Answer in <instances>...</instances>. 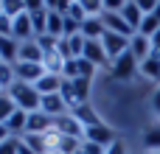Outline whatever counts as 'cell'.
Returning a JSON list of instances; mask_svg holds the SVG:
<instances>
[{"mask_svg":"<svg viewBox=\"0 0 160 154\" xmlns=\"http://www.w3.org/2000/svg\"><path fill=\"white\" fill-rule=\"evenodd\" d=\"M8 95L14 98L17 109H25V112H37V109L42 107V95L37 93V87H34V84H25V81H14V84H11V90H8Z\"/></svg>","mask_w":160,"mask_h":154,"instance_id":"obj_1","label":"cell"},{"mask_svg":"<svg viewBox=\"0 0 160 154\" xmlns=\"http://www.w3.org/2000/svg\"><path fill=\"white\" fill-rule=\"evenodd\" d=\"M110 70H112V79H118V81H129V79L141 70V62L127 51V53H121V56L110 65Z\"/></svg>","mask_w":160,"mask_h":154,"instance_id":"obj_2","label":"cell"},{"mask_svg":"<svg viewBox=\"0 0 160 154\" xmlns=\"http://www.w3.org/2000/svg\"><path fill=\"white\" fill-rule=\"evenodd\" d=\"M101 45H104V51H107V56H110V65H112L121 53H127V51H129V39H127V36H121V34H112V31H104Z\"/></svg>","mask_w":160,"mask_h":154,"instance_id":"obj_3","label":"cell"},{"mask_svg":"<svg viewBox=\"0 0 160 154\" xmlns=\"http://www.w3.org/2000/svg\"><path fill=\"white\" fill-rule=\"evenodd\" d=\"M101 22H104V28H107V31L121 34V36H127V39H132V36L138 34L135 28H129V25H127V20L121 17V11H104V14H101Z\"/></svg>","mask_w":160,"mask_h":154,"instance_id":"obj_4","label":"cell"},{"mask_svg":"<svg viewBox=\"0 0 160 154\" xmlns=\"http://www.w3.org/2000/svg\"><path fill=\"white\" fill-rule=\"evenodd\" d=\"M45 73H48L45 65H34V62H17V65H14L17 81H25V84H37Z\"/></svg>","mask_w":160,"mask_h":154,"instance_id":"obj_5","label":"cell"},{"mask_svg":"<svg viewBox=\"0 0 160 154\" xmlns=\"http://www.w3.org/2000/svg\"><path fill=\"white\" fill-rule=\"evenodd\" d=\"M53 129H56L62 137H82V140H84V126H82L73 115H59V118H53Z\"/></svg>","mask_w":160,"mask_h":154,"instance_id":"obj_6","label":"cell"},{"mask_svg":"<svg viewBox=\"0 0 160 154\" xmlns=\"http://www.w3.org/2000/svg\"><path fill=\"white\" fill-rule=\"evenodd\" d=\"M53 129V118L45 115L42 109L37 112H28V126H25V135H48Z\"/></svg>","mask_w":160,"mask_h":154,"instance_id":"obj_7","label":"cell"},{"mask_svg":"<svg viewBox=\"0 0 160 154\" xmlns=\"http://www.w3.org/2000/svg\"><path fill=\"white\" fill-rule=\"evenodd\" d=\"M84 140H90V143H96V146H101V149H110V146L115 143V132H112L110 126L98 123V126L84 129Z\"/></svg>","mask_w":160,"mask_h":154,"instance_id":"obj_8","label":"cell"},{"mask_svg":"<svg viewBox=\"0 0 160 154\" xmlns=\"http://www.w3.org/2000/svg\"><path fill=\"white\" fill-rule=\"evenodd\" d=\"M82 59L93 62L96 67H101V65H110V56H107V51H104L101 39H84V53H82Z\"/></svg>","mask_w":160,"mask_h":154,"instance_id":"obj_9","label":"cell"},{"mask_svg":"<svg viewBox=\"0 0 160 154\" xmlns=\"http://www.w3.org/2000/svg\"><path fill=\"white\" fill-rule=\"evenodd\" d=\"M11 36L17 39V42H28V39H34L37 34H34V22H31V14L25 11V14H20V17H14V31H11Z\"/></svg>","mask_w":160,"mask_h":154,"instance_id":"obj_10","label":"cell"},{"mask_svg":"<svg viewBox=\"0 0 160 154\" xmlns=\"http://www.w3.org/2000/svg\"><path fill=\"white\" fill-rule=\"evenodd\" d=\"M45 115H51V118H59V115H68V104H65V98L59 95V93H53V95H42V107H39Z\"/></svg>","mask_w":160,"mask_h":154,"instance_id":"obj_11","label":"cell"},{"mask_svg":"<svg viewBox=\"0 0 160 154\" xmlns=\"http://www.w3.org/2000/svg\"><path fill=\"white\" fill-rule=\"evenodd\" d=\"M0 59H3V65L20 62V42L14 36H0Z\"/></svg>","mask_w":160,"mask_h":154,"instance_id":"obj_12","label":"cell"},{"mask_svg":"<svg viewBox=\"0 0 160 154\" xmlns=\"http://www.w3.org/2000/svg\"><path fill=\"white\" fill-rule=\"evenodd\" d=\"M129 53H132L138 62L149 59V56H152V39H149V36H141V34H135V36L129 39Z\"/></svg>","mask_w":160,"mask_h":154,"instance_id":"obj_13","label":"cell"},{"mask_svg":"<svg viewBox=\"0 0 160 154\" xmlns=\"http://www.w3.org/2000/svg\"><path fill=\"white\" fill-rule=\"evenodd\" d=\"M20 62H34V65H42V62H45V53H42V48L37 45V39L20 42Z\"/></svg>","mask_w":160,"mask_h":154,"instance_id":"obj_14","label":"cell"},{"mask_svg":"<svg viewBox=\"0 0 160 154\" xmlns=\"http://www.w3.org/2000/svg\"><path fill=\"white\" fill-rule=\"evenodd\" d=\"M70 115L84 126V129H90V126H98L101 121H98V115H96V109L90 107V104H79V107H73L70 109Z\"/></svg>","mask_w":160,"mask_h":154,"instance_id":"obj_15","label":"cell"},{"mask_svg":"<svg viewBox=\"0 0 160 154\" xmlns=\"http://www.w3.org/2000/svg\"><path fill=\"white\" fill-rule=\"evenodd\" d=\"M121 17L127 20V25H129V28H135V31H138L146 14H143V11L138 8V3H135V0H127V6L121 8Z\"/></svg>","mask_w":160,"mask_h":154,"instance_id":"obj_16","label":"cell"},{"mask_svg":"<svg viewBox=\"0 0 160 154\" xmlns=\"http://www.w3.org/2000/svg\"><path fill=\"white\" fill-rule=\"evenodd\" d=\"M104 31H107V28H104L101 17H87V20L82 22V31H79V34H82L84 39H101Z\"/></svg>","mask_w":160,"mask_h":154,"instance_id":"obj_17","label":"cell"},{"mask_svg":"<svg viewBox=\"0 0 160 154\" xmlns=\"http://www.w3.org/2000/svg\"><path fill=\"white\" fill-rule=\"evenodd\" d=\"M34 87H37L39 95H53V93H59V87H62V76H56V73H45Z\"/></svg>","mask_w":160,"mask_h":154,"instance_id":"obj_18","label":"cell"},{"mask_svg":"<svg viewBox=\"0 0 160 154\" xmlns=\"http://www.w3.org/2000/svg\"><path fill=\"white\" fill-rule=\"evenodd\" d=\"M25 126H28V112L25 109H14V115L6 121V129H8V135H25Z\"/></svg>","mask_w":160,"mask_h":154,"instance_id":"obj_19","label":"cell"},{"mask_svg":"<svg viewBox=\"0 0 160 154\" xmlns=\"http://www.w3.org/2000/svg\"><path fill=\"white\" fill-rule=\"evenodd\" d=\"M20 140H22V143H25L34 154H48V152H51V146H48V137H45V135H22Z\"/></svg>","mask_w":160,"mask_h":154,"instance_id":"obj_20","label":"cell"},{"mask_svg":"<svg viewBox=\"0 0 160 154\" xmlns=\"http://www.w3.org/2000/svg\"><path fill=\"white\" fill-rule=\"evenodd\" d=\"M143 149H146L149 154H158L160 152V123L149 126V129L143 132Z\"/></svg>","mask_w":160,"mask_h":154,"instance_id":"obj_21","label":"cell"},{"mask_svg":"<svg viewBox=\"0 0 160 154\" xmlns=\"http://www.w3.org/2000/svg\"><path fill=\"white\" fill-rule=\"evenodd\" d=\"M45 34H51V36L62 39V34H65V14L48 11V31H45Z\"/></svg>","mask_w":160,"mask_h":154,"instance_id":"obj_22","label":"cell"},{"mask_svg":"<svg viewBox=\"0 0 160 154\" xmlns=\"http://www.w3.org/2000/svg\"><path fill=\"white\" fill-rule=\"evenodd\" d=\"M31 14V22H34V34L37 36H42L45 31H48V8H39V11H28ZM34 36V39H37Z\"/></svg>","mask_w":160,"mask_h":154,"instance_id":"obj_23","label":"cell"},{"mask_svg":"<svg viewBox=\"0 0 160 154\" xmlns=\"http://www.w3.org/2000/svg\"><path fill=\"white\" fill-rule=\"evenodd\" d=\"M0 8H3V14L11 17V20L28 11V8H25V0H0Z\"/></svg>","mask_w":160,"mask_h":154,"instance_id":"obj_24","label":"cell"},{"mask_svg":"<svg viewBox=\"0 0 160 154\" xmlns=\"http://www.w3.org/2000/svg\"><path fill=\"white\" fill-rule=\"evenodd\" d=\"M14 109H17L14 98H11L8 93H0V123H6V121L14 115Z\"/></svg>","mask_w":160,"mask_h":154,"instance_id":"obj_25","label":"cell"},{"mask_svg":"<svg viewBox=\"0 0 160 154\" xmlns=\"http://www.w3.org/2000/svg\"><path fill=\"white\" fill-rule=\"evenodd\" d=\"M141 73H143L146 79H160V59L158 56L143 59V62H141Z\"/></svg>","mask_w":160,"mask_h":154,"instance_id":"obj_26","label":"cell"},{"mask_svg":"<svg viewBox=\"0 0 160 154\" xmlns=\"http://www.w3.org/2000/svg\"><path fill=\"white\" fill-rule=\"evenodd\" d=\"M17 81V76H14V65H0V90H11V84Z\"/></svg>","mask_w":160,"mask_h":154,"instance_id":"obj_27","label":"cell"},{"mask_svg":"<svg viewBox=\"0 0 160 154\" xmlns=\"http://www.w3.org/2000/svg\"><path fill=\"white\" fill-rule=\"evenodd\" d=\"M70 81H73V90H76L79 104H87V95H90V79H70Z\"/></svg>","mask_w":160,"mask_h":154,"instance_id":"obj_28","label":"cell"},{"mask_svg":"<svg viewBox=\"0 0 160 154\" xmlns=\"http://www.w3.org/2000/svg\"><path fill=\"white\" fill-rule=\"evenodd\" d=\"M79 3L87 11V17H101L104 14V0H79Z\"/></svg>","mask_w":160,"mask_h":154,"instance_id":"obj_29","label":"cell"},{"mask_svg":"<svg viewBox=\"0 0 160 154\" xmlns=\"http://www.w3.org/2000/svg\"><path fill=\"white\" fill-rule=\"evenodd\" d=\"M65 17H70V20H76V22H79V25H82V22H84V20H87V11H84V8H82V3H79V0H73V3H70V8H68V14H65Z\"/></svg>","mask_w":160,"mask_h":154,"instance_id":"obj_30","label":"cell"},{"mask_svg":"<svg viewBox=\"0 0 160 154\" xmlns=\"http://www.w3.org/2000/svg\"><path fill=\"white\" fill-rule=\"evenodd\" d=\"M70 3H73V0H45V8H48V11H56V14H68Z\"/></svg>","mask_w":160,"mask_h":154,"instance_id":"obj_31","label":"cell"},{"mask_svg":"<svg viewBox=\"0 0 160 154\" xmlns=\"http://www.w3.org/2000/svg\"><path fill=\"white\" fill-rule=\"evenodd\" d=\"M62 79H79V59H68V62H65Z\"/></svg>","mask_w":160,"mask_h":154,"instance_id":"obj_32","label":"cell"},{"mask_svg":"<svg viewBox=\"0 0 160 154\" xmlns=\"http://www.w3.org/2000/svg\"><path fill=\"white\" fill-rule=\"evenodd\" d=\"M17 149H20V137H14V135L0 143V154H17Z\"/></svg>","mask_w":160,"mask_h":154,"instance_id":"obj_33","label":"cell"},{"mask_svg":"<svg viewBox=\"0 0 160 154\" xmlns=\"http://www.w3.org/2000/svg\"><path fill=\"white\" fill-rule=\"evenodd\" d=\"M93 73H96V65L87 59H79V79H93Z\"/></svg>","mask_w":160,"mask_h":154,"instance_id":"obj_34","label":"cell"},{"mask_svg":"<svg viewBox=\"0 0 160 154\" xmlns=\"http://www.w3.org/2000/svg\"><path fill=\"white\" fill-rule=\"evenodd\" d=\"M11 31H14V20L0 14V36H11Z\"/></svg>","mask_w":160,"mask_h":154,"instance_id":"obj_35","label":"cell"},{"mask_svg":"<svg viewBox=\"0 0 160 154\" xmlns=\"http://www.w3.org/2000/svg\"><path fill=\"white\" fill-rule=\"evenodd\" d=\"M135 3H138V8H141L143 14H152V11L160 6V0H135Z\"/></svg>","mask_w":160,"mask_h":154,"instance_id":"obj_36","label":"cell"},{"mask_svg":"<svg viewBox=\"0 0 160 154\" xmlns=\"http://www.w3.org/2000/svg\"><path fill=\"white\" fill-rule=\"evenodd\" d=\"M127 6V0H104V11H121Z\"/></svg>","mask_w":160,"mask_h":154,"instance_id":"obj_37","label":"cell"},{"mask_svg":"<svg viewBox=\"0 0 160 154\" xmlns=\"http://www.w3.org/2000/svg\"><path fill=\"white\" fill-rule=\"evenodd\" d=\"M25 8L28 11H39V8H45V0H25Z\"/></svg>","mask_w":160,"mask_h":154,"instance_id":"obj_38","label":"cell"},{"mask_svg":"<svg viewBox=\"0 0 160 154\" xmlns=\"http://www.w3.org/2000/svg\"><path fill=\"white\" fill-rule=\"evenodd\" d=\"M107 154H127V149H124V143H121V140H115V143L107 149Z\"/></svg>","mask_w":160,"mask_h":154,"instance_id":"obj_39","label":"cell"},{"mask_svg":"<svg viewBox=\"0 0 160 154\" xmlns=\"http://www.w3.org/2000/svg\"><path fill=\"white\" fill-rule=\"evenodd\" d=\"M152 109H155V112L160 115V87L155 90V93H152Z\"/></svg>","mask_w":160,"mask_h":154,"instance_id":"obj_40","label":"cell"},{"mask_svg":"<svg viewBox=\"0 0 160 154\" xmlns=\"http://www.w3.org/2000/svg\"><path fill=\"white\" fill-rule=\"evenodd\" d=\"M8 137H11V135H8V129H6V123H0V143H3V140H8Z\"/></svg>","mask_w":160,"mask_h":154,"instance_id":"obj_41","label":"cell"},{"mask_svg":"<svg viewBox=\"0 0 160 154\" xmlns=\"http://www.w3.org/2000/svg\"><path fill=\"white\" fill-rule=\"evenodd\" d=\"M17 154H34V152H31V149H28V146H25V143L20 140V149H17Z\"/></svg>","mask_w":160,"mask_h":154,"instance_id":"obj_42","label":"cell"},{"mask_svg":"<svg viewBox=\"0 0 160 154\" xmlns=\"http://www.w3.org/2000/svg\"><path fill=\"white\" fill-rule=\"evenodd\" d=\"M48 154H59V152H48Z\"/></svg>","mask_w":160,"mask_h":154,"instance_id":"obj_43","label":"cell"},{"mask_svg":"<svg viewBox=\"0 0 160 154\" xmlns=\"http://www.w3.org/2000/svg\"><path fill=\"white\" fill-rule=\"evenodd\" d=\"M0 65H3V59H0Z\"/></svg>","mask_w":160,"mask_h":154,"instance_id":"obj_44","label":"cell"},{"mask_svg":"<svg viewBox=\"0 0 160 154\" xmlns=\"http://www.w3.org/2000/svg\"><path fill=\"white\" fill-rule=\"evenodd\" d=\"M0 14H3V8H0Z\"/></svg>","mask_w":160,"mask_h":154,"instance_id":"obj_45","label":"cell"}]
</instances>
